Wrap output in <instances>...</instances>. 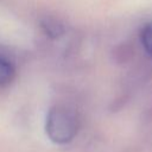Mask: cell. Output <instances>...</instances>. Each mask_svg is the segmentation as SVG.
Wrapping results in <instances>:
<instances>
[{
    "instance_id": "6da1fadb",
    "label": "cell",
    "mask_w": 152,
    "mask_h": 152,
    "mask_svg": "<svg viewBox=\"0 0 152 152\" xmlns=\"http://www.w3.org/2000/svg\"><path fill=\"white\" fill-rule=\"evenodd\" d=\"M80 129V119L76 112L66 106H53L49 109L45 120L48 138L58 145L72 141Z\"/></svg>"
},
{
    "instance_id": "7a4b0ae2",
    "label": "cell",
    "mask_w": 152,
    "mask_h": 152,
    "mask_svg": "<svg viewBox=\"0 0 152 152\" xmlns=\"http://www.w3.org/2000/svg\"><path fill=\"white\" fill-rule=\"evenodd\" d=\"M15 76V69L12 62L0 55V87L10 84Z\"/></svg>"
},
{
    "instance_id": "3957f363",
    "label": "cell",
    "mask_w": 152,
    "mask_h": 152,
    "mask_svg": "<svg viewBox=\"0 0 152 152\" xmlns=\"http://www.w3.org/2000/svg\"><path fill=\"white\" fill-rule=\"evenodd\" d=\"M140 42L148 56L152 57V21H148L142 26L140 31Z\"/></svg>"
},
{
    "instance_id": "277c9868",
    "label": "cell",
    "mask_w": 152,
    "mask_h": 152,
    "mask_svg": "<svg viewBox=\"0 0 152 152\" xmlns=\"http://www.w3.org/2000/svg\"><path fill=\"white\" fill-rule=\"evenodd\" d=\"M44 28L46 30L48 34L51 37L58 36V31L61 30V27L58 26V23H56V21H50V23L46 21V25H44Z\"/></svg>"
}]
</instances>
